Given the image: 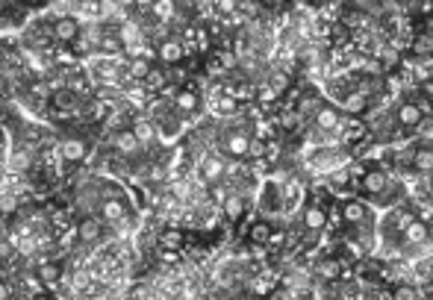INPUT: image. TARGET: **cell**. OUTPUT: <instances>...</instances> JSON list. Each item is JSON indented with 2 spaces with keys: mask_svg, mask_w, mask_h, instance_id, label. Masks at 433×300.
Returning a JSON list of instances; mask_svg holds the SVG:
<instances>
[{
  "mask_svg": "<svg viewBox=\"0 0 433 300\" xmlns=\"http://www.w3.org/2000/svg\"><path fill=\"white\" fill-rule=\"evenodd\" d=\"M301 165L312 177H327L339 168L353 165V150L342 142H336V145H309L301 153Z\"/></svg>",
  "mask_w": 433,
  "mask_h": 300,
  "instance_id": "6da1fadb",
  "label": "cell"
},
{
  "mask_svg": "<svg viewBox=\"0 0 433 300\" xmlns=\"http://www.w3.org/2000/svg\"><path fill=\"white\" fill-rule=\"evenodd\" d=\"M253 218H265V221H283L286 218L283 186L278 177H268L260 183V191L253 197Z\"/></svg>",
  "mask_w": 433,
  "mask_h": 300,
  "instance_id": "7a4b0ae2",
  "label": "cell"
},
{
  "mask_svg": "<svg viewBox=\"0 0 433 300\" xmlns=\"http://www.w3.org/2000/svg\"><path fill=\"white\" fill-rule=\"evenodd\" d=\"M97 142H92V138L86 133H59V150H62L65 162L71 168H83L89 162V156L94 150Z\"/></svg>",
  "mask_w": 433,
  "mask_h": 300,
  "instance_id": "3957f363",
  "label": "cell"
},
{
  "mask_svg": "<svg viewBox=\"0 0 433 300\" xmlns=\"http://www.w3.org/2000/svg\"><path fill=\"white\" fill-rule=\"evenodd\" d=\"M295 221L301 224V230H304L309 238H319V235L330 227V212L324 209V204H316V200H304Z\"/></svg>",
  "mask_w": 433,
  "mask_h": 300,
  "instance_id": "277c9868",
  "label": "cell"
},
{
  "mask_svg": "<svg viewBox=\"0 0 433 300\" xmlns=\"http://www.w3.org/2000/svg\"><path fill=\"white\" fill-rule=\"evenodd\" d=\"M153 56L160 59L163 65L174 68V65H183V59L189 56V48H186V42H183V35H180V33H174V35L163 38V42L153 48Z\"/></svg>",
  "mask_w": 433,
  "mask_h": 300,
  "instance_id": "5b68a950",
  "label": "cell"
},
{
  "mask_svg": "<svg viewBox=\"0 0 433 300\" xmlns=\"http://www.w3.org/2000/svg\"><path fill=\"white\" fill-rule=\"evenodd\" d=\"M274 238H278V233H274V221H265V218H253V221L248 224L245 230V242L251 248H268L274 245Z\"/></svg>",
  "mask_w": 433,
  "mask_h": 300,
  "instance_id": "8992f818",
  "label": "cell"
},
{
  "mask_svg": "<svg viewBox=\"0 0 433 300\" xmlns=\"http://www.w3.org/2000/svg\"><path fill=\"white\" fill-rule=\"evenodd\" d=\"M312 277H316L322 286L342 283V277H345V262H342L339 256H327V259H319V262L312 265Z\"/></svg>",
  "mask_w": 433,
  "mask_h": 300,
  "instance_id": "52a82bcc",
  "label": "cell"
},
{
  "mask_svg": "<svg viewBox=\"0 0 433 300\" xmlns=\"http://www.w3.org/2000/svg\"><path fill=\"white\" fill-rule=\"evenodd\" d=\"M153 65H156V62H153V50L124 56V68H127V77L133 79V83H145Z\"/></svg>",
  "mask_w": 433,
  "mask_h": 300,
  "instance_id": "ba28073f",
  "label": "cell"
},
{
  "mask_svg": "<svg viewBox=\"0 0 433 300\" xmlns=\"http://www.w3.org/2000/svg\"><path fill=\"white\" fill-rule=\"evenodd\" d=\"M389 300H424V294L416 283H398L395 289H392Z\"/></svg>",
  "mask_w": 433,
  "mask_h": 300,
  "instance_id": "9c48e42d",
  "label": "cell"
},
{
  "mask_svg": "<svg viewBox=\"0 0 433 300\" xmlns=\"http://www.w3.org/2000/svg\"><path fill=\"white\" fill-rule=\"evenodd\" d=\"M424 189H427V197L433 200V174H427V177H424Z\"/></svg>",
  "mask_w": 433,
  "mask_h": 300,
  "instance_id": "30bf717a",
  "label": "cell"
},
{
  "mask_svg": "<svg viewBox=\"0 0 433 300\" xmlns=\"http://www.w3.org/2000/svg\"><path fill=\"white\" fill-rule=\"evenodd\" d=\"M30 300H56L50 291H45V294H35V297H30Z\"/></svg>",
  "mask_w": 433,
  "mask_h": 300,
  "instance_id": "8fae6325",
  "label": "cell"
}]
</instances>
